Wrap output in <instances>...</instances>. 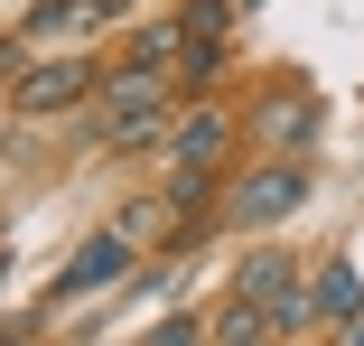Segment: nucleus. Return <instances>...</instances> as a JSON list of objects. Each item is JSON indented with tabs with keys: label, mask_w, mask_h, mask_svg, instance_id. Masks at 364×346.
Masks as SVG:
<instances>
[{
	"label": "nucleus",
	"mask_w": 364,
	"mask_h": 346,
	"mask_svg": "<svg viewBox=\"0 0 364 346\" xmlns=\"http://www.w3.org/2000/svg\"><path fill=\"white\" fill-rule=\"evenodd\" d=\"M309 187H318L309 150H262V159H243L225 178V225L234 234H271V225H289L309 206Z\"/></svg>",
	"instance_id": "nucleus-1"
},
{
	"label": "nucleus",
	"mask_w": 364,
	"mask_h": 346,
	"mask_svg": "<svg viewBox=\"0 0 364 346\" xmlns=\"http://www.w3.org/2000/svg\"><path fill=\"white\" fill-rule=\"evenodd\" d=\"M131 253H140V243H131L122 225H112V234H94V243H85V253L47 281V309H75V300H94V290H122V281H131Z\"/></svg>",
	"instance_id": "nucleus-5"
},
{
	"label": "nucleus",
	"mask_w": 364,
	"mask_h": 346,
	"mask_svg": "<svg viewBox=\"0 0 364 346\" xmlns=\"http://www.w3.org/2000/svg\"><path fill=\"white\" fill-rule=\"evenodd\" d=\"M318 131H327V103H318L309 75H262V94L243 103V141L252 150H309Z\"/></svg>",
	"instance_id": "nucleus-2"
},
{
	"label": "nucleus",
	"mask_w": 364,
	"mask_h": 346,
	"mask_svg": "<svg viewBox=\"0 0 364 346\" xmlns=\"http://www.w3.org/2000/svg\"><path fill=\"white\" fill-rule=\"evenodd\" d=\"M234 19H243V0H178L187 38H234Z\"/></svg>",
	"instance_id": "nucleus-11"
},
{
	"label": "nucleus",
	"mask_w": 364,
	"mask_h": 346,
	"mask_svg": "<svg viewBox=\"0 0 364 346\" xmlns=\"http://www.w3.org/2000/svg\"><path fill=\"white\" fill-rule=\"evenodd\" d=\"M309 309H318V327H346V318L364 309V271H355L346 253H327V262L309 271Z\"/></svg>",
	"instance_id": "nucleus-8"
},
{
	"label": "nucleus",
	"mask_w": 364,
	"mask_h": 346,
	"mask_svg": "<svg viewBox=\"0 0 364 346\" xmlns=\"http://www.w3.org/2000/svg\"><path fill=\"white\" fill-rule=\"evenodd\" d=\"M336 337H346V346H364V309H355V318H346V327H336Z\"/></svg>",
	"instance_id": "nucleus-12"
},
{
	"label": "nucleus",
	"mask_w": 364,
	"mask_h": 346,
	"mask_svg": "<svg viewBox=\"0 0 364 346\" xmlns=\"http://www.w3.org/2000/svg\"><path fill=\"white\" fill-rule=\"evenodd\" d=\"M0 290H10V253H0Z\"/></svg>",
	"instance_id": "nucleus-13"
},
{
	"label": "nucleus",
	"mask_w": 364,
	"mask_h": 346,
	"mask_svg": "<svg viewBox=\"0 0 364 346\" xmlns=\"http://www.w3.org/2000/svg\"><path fill=\"white\" fill-rule=\"evenodd\" d=\"M131 10V0H38V10H19V47H56V38H94Z\"/></svg>",
	"instance_id": "nucleus-7"
},
{
	"label": "nucleus",
	"mask_w": 364,
	"mask_h": 346,
	"mask_svg": "<svg viewBox=\"0 0 364 346\" xmlns=\"http://www.w3.org/2000/svg\"><path fill=\"white\" fill-rule=\"evenodd\" d=\"M103 85V56H38L10 75V112L19 122H56V112H85Z\"/></svg>",
	"instance_id": "nucleus-3"
},
{
	"label": "nucleus",
	"mask_w": 364,
	"mask_h": 346,
	"mask_svg": "<svg viewBox=\"0 0 364 346\" xmlns=\"http://www.w3.org/2000/svg\"><path fill=\"white\" fill-rule=\"evenodd\" d=\"M309 271H299V253L289 243H252V253H234V271H225V300H252V309H271V300H289Z\"/></svg>",
	"instance_id": "nucleus-6"
},
{
	"label": "nucleus",
	"mask_w": 364,
	"mask_h": 346,
	"mask_svg": "<svg viewBox=\"0 0 364 346\" xmlns=\"http://www.w3.org/2000/svg\"><path fill=\"white\" fill-rule=\"evenodd\" d=\"M234 141H243V112H234V103H215V94H178V122H168L159 159H178V169H225Z\"/></svg>",
	"instance_id": "nucleus-4"
},
{
	"label": "nucleus",
	"mask_w": 364,
	"mask_h": 346,
	"mask_svg": "<svg viewBox=\"0 0 364 346\" xmlns=\"http://www.w3.org/2000/svg\"><path fill=\"white\" fill-rule=\"evenodd\" d=\"M178 47H187L178 19H150V28H131V38H122V56H140V65H178Z\"/></svg>",
	"instance_id": "nucleus-10"
},
{
	"label": "nucleus",
	"mask_w": 364,
	"mask_h": 346,
	"mask_svg": "<svg viewBox=\"0 0 364 346\" xmlns=\"http://www.w3.org/2000/svg\"><path fill=\"white\" fill-rule=\"evenodd\" d=\"M225 65H234V38H187L168 75H178V94H215V75H225Z\"/></svg>",
	"instance_id": "nucleus-9"
}]
</instances>
